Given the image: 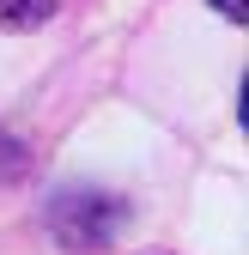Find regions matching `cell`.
Segmentation results:
<instances>
[{"label": "cell", "instance_id": "7a4b0ae2", "mask_svg": "<svg viewBox=\"0 0 249 255\" xmlns=\"http://www.w3.org/2000/svg\"><path fill=\"white\" fill-rule=\"evenodd\" d=\"M55 6H61V0H0V24H12V30H30V24H43Z\"/></svg>", "mask_w": 249, "mask_h": 255}, {"label": "cell", "instance_id": "6da1fadb", "mask_svg": "<svg viewBox=\"0 0 249 255\" xmlns=\"http://www.w3.org/2000/svg\"><path fill=\"white\" fill-rule=\"evenodd\" d=\"M122 219H128V207H122L116 195H104V188H67V195L49 201L55 237L73 243V249H104V243L122 231Z\"/></svg>", "mask_w": 249, "mask_h": 255}, {"label": "cell", "instance_id": "3957f363", "mask_svg": "<svg viewBox=\"0 0 249 255\" xmlns=\"http://www.w3.org/2000/svg\"><path fill=\"white\" fill-rule=\"evenodd\" d=\"M219 6H225V12H231L237 24H243V0H219Z\"/></svg>", "mask_w": 249, "mask_h": 255}]
</instances>
